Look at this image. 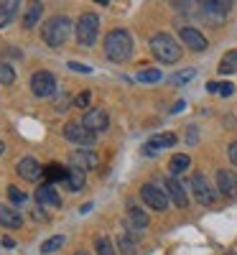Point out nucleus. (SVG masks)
<instances>
[{
    "instance_id": "f257e3e1",
    "label": "nucleus",
    "mask_w": 237,
    "mask_h": 255,
    "mask_svg": "<svg viewBox=\"0 0 237 255\" xmlns=\"http://www.w3.org/2000/svg\"><path fill=\"white\" fill-rule=\"evenodd\" d=\"M133 54V36L125 28H113L105 36V56L110 61H127Z\"/></svg>"
},
{
    "instance_id": "f03ea898",
    "label": "nucleus",
    "mask_w": 237,
    "mask_h": 255,
    "mask_svg": "<svg viewBox=\"0 0 237 255\" xmlns=\"http://www.w3.org/2000/svg\"><path fill=\"white\" fill-rule=\"evenodd\" d=\"M72 33V20L67 15H51L44 26H41V38L46 41L49 46H61L64 41L69 38Z\"/></svg>"
},
{
    "instance_id": "7ed1b4c3",
    "label": "nucleus",
    "mask_w": 237,
    "mask_h": 255,
    "mask_svg": "<svg viewBox=\"0 0 237 255\" xmlns=\"http://www.w3.org/2000/svg\"><path fill=\"white\" fill-rule=\"evenodd\" d=\"M150 51H153V56L163 64H176L181 59V46L176 44V38L163 33V31L150 38Z\"/></svg>"
},
{
    "instance_id": "20e7f679",
    "label": "nucleus",
    "mask_w": 237,
    "mask_h": 255,
    "mask_svg": "<svg viewBox=\"0 0 237 255\" xmlns=\"http://www.w3.org/2000/svg\"><path fill=\"white\" fill-rule=\"evenodd\" d=\"M77 41L82 46H92L95 41H97V31H100V18L95 15V13H84V15H79V20H77Z\"/></svg>"
},
{
    "instance_id": "39448f33",
    "label": "nucleus",
    "mask_w": 237,
    "mask_h": 255,
    "mask_svg": "<svg viewBox=\"0 0 237 255\" xmlns=\"http://www.w3.org/2000/svg\"><path fill=\"white\" fill-rule=\"evenodd\" d=\"M31 90L36 97H54L56 95V77L51 72H36L31 77Z\"/></svg>"
},
{
    "instance_id": "423d86ee",
    "label": "nucleus",
    "mask_w": 237,
    "mask_h": 255,
    "mask_svg": "<svg viewBox=\"0 0 237 255\" xmlns=\"http://www.w3.org/2000/svg\"><path fill=\"white\" fill-rule=\"evenodd\" d=\"M140 197H143V202H145L150 209H156V212H163V209L168 207L166 189H158L156 184H143V186H140Z\"/></svg>"
},
{
    "instance_id": "0eeeda50",
    "label": "nucleus",
    "mask_w": 237,
    "mask_h": 255,
    "mask_svg": "<svg viewBox=\"0 0 237 255\" xmlns=\"http://www.w3.org/2000/svg\"><path fill=\"white\" fill-rule=\"evenodd\" d=\"M82 125L87 128L90 133H102V130H107V125H110V115H107V110H102V108H92V110H87L82 115Z\"/></svg>"
},
{
    "instance_id": "6e6552de",
    "label": "nucleus",
    "mask_w": 237,
    "mask_h": 255,
    "mask_svg": "<svg viewBox=\"0 0 237 255\" xmlns=\"http://www.w3.org/2000/svg\"><path fill=\"white\" fill-rule=\"evenodd\" d=\"M100 166V156L90 148H79L69 156V168H79V171H92V168Z\"/></svg>"
},
{
    "instance_id": "1a4fd4ad",
    "label": "nucleus",
    "mask_w": 237,
    "mask_h": 255,
    "mask_svg": "<svg viewBox=\"0 0 237 255\" xmlns=\"http://www.w3.org/2000/svg\"><path fill=\"white\" fill-rule=\"evenodd\" d=\"M61 133H64V138H67V140H72L77 145H92L95 143V133H90L82 123H67Z\"/></svg>"
},
{
    "instance_id": "9d476101",
    "label": "nucleus",
    "mask_w": 237,
    "mask_h": 255,
    "mask_svg": "<svg viewBox=\"0 0 237 255\" xmlns=\"http://www.w3.org/2000/svg\"><path fill=\"white\" fill-rule=\"evenodd\" d=\"M191 191H194V197H197V202L199 204H214L217 202V194L212 191V186H209V181L202 176V174H194L191 176Z\"/></svg>"
},
{
    "instance_id": "9b49d317",
    "label": "nucleus",
    "mask_w": 237,
    "mask_h": 255,
    "mask_svg": "<svg viewBox=\"0 0 237 255\" xmlns=\"http://www.w3.org/2000/svg\"><path fill=\"white\" fill-rule=\"evenodd\" d=\"M179 36L184 41V46L191 49V51H207V46H209L207 36L202 31H197V28H191V26H181L179 28Z\"/></svg>"
},
{
    "instance_id": "f8f14e48",
    "label": "nucleus",
    "mask_w": 237,
    "mask_h": 255,
    "mask_svg": "<svg viewBox=\"0 0 237 255\" xmlns=\"http://www.w3.org/2000/svg\"><path fill=\"white\" fill-rule=\"evenodd\" d=\"M15 171H18L20 179H26V181H38L41 176H44V168L38 166L36 158H20L15 163Z\"/></svg>"
},
{
    "instance_id": "ddd939ff",
    "label": "nucleus",
    "mask_w": 237,
    "mask_h": 255,
    "mask_svg": "<svg viewBox=\"0 0 237 255\" xmlns=\"http://www.w3.org/2000/svg\"><path fill=\"white\" fill-rule=\"evenodd\" d=\"M176 145V135L174 133H161V135H153L145 145H143V153L145 156H156L158 151H163V148H171Z\"/></svg>"
},
{
    "instance_id": "4468645a",
    "label": "nucleus",
    "mask_w": 237,
    "mask_h": 255,
    "mask_svg": "<svg viewBox=\"0 0 237 255\" xmlns=\"http://www.w3.org/2000/svg\"><path fill=\"white\" fill-rule=\"evenodd\" d=\"M166 194H168V199L174 202L179 209H184L189 204V197H186V191H184V186H181V181L176 176H168L166 179Z\"/></svg>"
},
{
    "instance_id": "2eb2a0df",
    "label": "nucleus",
    "mask_w": 237,
    "mask_h": 255,
    "mask_svg": "<svg viewBox=\"0 0 237 255\" xmlns=\"http://www.w3.org/2000/svg\"><path fill=\"white\" fill-rule=\"evenodd\" d=\"M36 202L41 204V207H61V197H59V191L51 186V184H41L38 189H36Z\"/></svg>"
},
{
    "instance_id": "dca6fc26",
    "label": "nucleus",
    "mask_w": 237,
    "mask_h": 255,
    "mask_svg": "<svg viewBox=\"0 0 237 255\" xmlns=\"http://www.w3.org/2000/svg\"><path fill=\"white\" fill-rule=\"evenodd\" d=\"M232 3H227V0H207V3H202V10L207 18H214V20H222L227 13H230Z\"/></svg>"
},
{
    "instance_id": "f3484780",
    "label": "nucleus",
    "mask_w": 237,
    "mask_h": 255,
    "mask_svg": "<svg viewBox=\"0 0 237 255\" xmlns=\"http://www.w3.org/2000/svg\"><path fill=\"white\" fill-rule=\"evenodd\" d=\"M217 186L225 197H237V176L227 168H220L217 171Z\"/></svg>"
},
{
    "instance_id": "a211bd4d",
    "label": "nucleus",
    "mask_w": 237,
    "mask_h": 255,
    "mask_svg": "<svg viewBox=\"0 0 237 255\" xmlns=\"http://www.w3.org/2000/svg\"><path fill=\"white\" fill-rule=\"evenodd\" d=\"M0 225L8 227V230H18L23 225V217H20V212L13 209V207H0Z\"/></svg>"
},
{
    "instance_id": "6ab92c4d",
    "label": "nucleus",
    "mask_w": 237,
    "mask_h": 255,
    "mask_svg": "<svg viewBox=\"0 0 237 255\" xmlns=\"http://www.w3.org/2000/svg\"><path fill=\"white\" fill-rule=\"evenodd\" d=\"M127 225H130L133 230H145L148 227V215L138 207H130L127 209Z\"/></svg>"
},
{
    "instance_id": "aec40b11",
    "label": "nucleus",
    "mask_w": 237,
    "mask_h": 255,
    "mask_svg": "<svg viewBox=\"0 0 237 255\" xmlns=\"http://www.w3.org/2000/svg\"><path fill=\"white\" fill-rule=\"evenodd\" d=\"M189 166H191V158L186 153H176L174 158H171V163H168V171H171V176H179V174L189 171Z\"/></svg>"
},
{
    "instance_id": "412c9836",
    "label": "nucleus",
    "mask_w": 237,
    "mask_h": 255,
    "mask_svg": "<svg viewBox=\"0 0 237 255\" xmlns=\"http://www.w3.org/2000/svg\"><path fill=\"white\" fill-rule=\"evenodd\" d=\"M41 10H44L41 3H28L26 15H23V28H33L38 23V20H41Z\"/></svg>"
},
{
    "instance_id": "4be33fe9",
    "label": "nucleus",
    "mask_w": 237,
    "mask_h": 255,
    "mask_svg": "<svg viewBox=\"0 0 237 255\" xmlns=\"http://www.w3.org/2000/svg\"><path fill=\"white\" fill-rule=\"evenodd\" d=\"M18 8H20V3H15V0H5V3H0V28L8 26V20L15 15Z\"/></svg>"
},
{
    "instance_id": "5701e85b",
    "label": "nucleus",
    "mask_w": 237,
    "mask_h": 255,
    "mask_svg": "<svg viewBox=\"0 0 237 255\" xmlns=\"http://www.w3.org/2000/svg\"><path fill=\"white\" fill-rule=\"evenodd\" d=\"M217 72H220V74H235V72H237V51H235V49L227 51V54L222 56Z\"/></svg>"
},
{
    "instance_id": "b1692460",
    "label": "nucleus",
    "mask_w": 237,
    "mask_h": 255,
    "mask_svg": "<svg viewBox=\"0 0 237 255\" xmlns=\"http://www.w3.org/2000/svg\"><path fill=\"white\" fill-rule=\"evenodd\" d=\"M84 181H87V179H84V171H79V168H69V176H67L64 184H67L69 191H82Z\"/></svg>"
},
{
    "instance_id": "393cba45",
    "label": "nucleus",
    "mask_w": 237,
    "mask_h": 255,
    "mask_svg": "<svg viewBox=\"0 0 237 255\" xmlns=\"http://www.w3.org/2000/svg\"><path fill=\"white\" fill-rule=\"evenodd\" d=\"M46 179L49 181H67V176H69V168H61L59 163H51V166H46Z\"/></svg>"
},
{
    "instance_id": "a878e982",
    "label": "nucleus",
    "mask_w": 237,
    "mask_h": 255,
    "mask_svg": "<svg viewBox=\"0 0 237 255\" xmlns=\"http://www.w3.org/2000/svg\"><path fill=\"white\" fill-rule=\"evenodd\" d=\"M61 245H64V235H54V238H49V240L41 243V253H44V255H51V253H56Z\"/></svg>"
},
{
    "instance_id": "bb28decb",
    "label": "nucleus",
    "mask_w": 237,
    "mask_h": 255,
    "mask_svg": "<svg viewBox=\"0 0 237 255\" xmlns=\"http://www.w3.org/2000/svg\"><path fill=\"white\" fill-rule=\"evenodd\" d=\"M13 82H15L13 67H10V64H5V61H0V84H3V87H8V84H13Z\"/></svg>"
},
{
    "instance_id": "cd10ccee",
    "label": "nucleus",
    "mask_w": 237,
    "mask_h": 255,
    "mask_svg": "<svg viewBox=\"0 0 237 255\" xmlns=\"http://www.w3.org/2000/svg\"><path fill=\"white\" fill-rule=\"evenodd\" d=\"M118 248H120V253L122 255H138V248H135V243L127 238V235H120L118 238Z\"/></svg>"
},
{
    "instance_id": "c85d7f7f",
    "label": "nucleus",
    "mask_w": 237,
    "mask_h": 255,
    "mask_svg": "<svg viewBox=\"0 0 237 255\" xmlns=\"http://www.w3.org/2000/svg\"><path fill=\"white\" fill-rule=\"evenodd\" d=\"M95 250H97V255H115L110 238H97L95 240Z\"/></svg>"
},
{
    "instance_id": "c756f323",
    "label": "nucleus",
    "mask_w": 237,
    "mask_h": 255,
    "mask_svg": "<svg viewBox=\"0 0 237 255\" xmlns=\"http://www.w3.org/2000/svg\"><path fill=\"white\" fill-rule=\"evenodd\" d=\"M163 74H161V69H140L138 72V79L140 82H158Z\"/></svg>"
},
{
    "instance_id": "7c9ffc66",
    "label": "nucleus",
    "mask_w": 237,
    "mask_h": 255,
    "mask_svg": "<svg viewBox=\"0 0 237 255\" xmlns=\"http://www.w3.org/2000/svg\"><path fill=\"white\" fill-rule=\"evenodd\" d=\"M8 197H10V202H13V204H18V207L28 199V197H26V191H20L18 186H8Z\"/></svg>"
},
{
    "instance_id": "2f4dec72",
    "label": "nucleus",
    "mask_w": 237,
    "mask_h": 255,
    "mask_svg": "<svg viewBox=\"0 0 237 255\" xmlns=\"http://www.w3.org/2000/svg\"><path fill=\"white\" fill-rule=\"evenodd\" d=\"M67 108H69V95L61 90V95H54V110L61 113V110H67Z\"/></svg>"
},
{
    "instance_id": "473e14b6",
    "label": "nucleus",
    "mask_w": 237,
    "mask_h": 255,
    "mask_svg": "<svg viewBox=\"0 0 237 255\" xmlns=\"http://www.w3.org/2000/svg\"><path fill=\"white\" fill-rule=\"evenodd\" d=\"M194 69H186V72H179V74H174L171 77V84H184V82H189V79H194Z\"/></svg>"
},
{
    "instance_id": "72a5a7b5",
    "label": "nucleus",
    "mask_w": 237,
    "mask_h": 255,
    "mask_svg": "<svg viewBox=\"0 0 237 255\" xmlns=\"http://www.w3.org/2000/svg\"><path fill=\"white\" fill-rule=\"evenodd\" d=\"M90 100H92V95H90L87 90H84V92H79V95L74 97V108L84 110V108H87V105H90Z\"/></svg>"
},
{
    "instance_id": "f704fd0d",
    "label": "nucleus",
    "mask_w": 237,
    "mask_h": 255,
    "mask_svg": "<svg viewBox=\"0 0 237 255\" xmlns=\"http://www.w3.org/2000/svg\"><path fill=\"white\" fill-rule=\"evenodd\" d=\"M232 92H235V84H232V82H217V95L230 97Z\"/></svg>"
},
{
    "instance_id": "c9c22d12",
    "label": "nucleus",
    "mask_w": 237,
    "mask_h": 255,
    "mask_svg": "<svg viewBox=\"0 0 237 255\" xmlns=\"http://www.w3.org/2000/svg\"><path fill=\"white\" fill-rule=\"evenodd\" d=\"M69 69H72V72H79V74H90V72H92L87 64H79V61H69Z\"/></svg>"
},
{
    "instance_id": "e433bc0d",
    "label": "nucleus",
    "mask_w": 237,
    "mask_h": 255,
    "mask_svg": "<svg viewBox=\"0 0 237 255\" xmlns=\"http://www.w3.org/2000/svg\"><path fill=\"white\" fill-rule=\"evenodd\" d=\"M227 153H230V161H232L235 168H237V140H232V143L227 145Z\"/></svg>"
},
{
    "instance_id": "4c0bfd02",
    "label": "nucleus",
    "mask_w": 237,
    "mask_h": 255,
    "mask_svg": "<svg viewBox=\"0 0 237 255\" xmlns=\"http://www.w3.org/2000/svg\"><path fill=\"white\" fill-rule=\"evenodd\" d=\"M189 143H197V128H189V135H186Z\"/></svg>"
},
{
    "instance_id": "58836bf2",
    "label": "nucleus",
    "mask_w": 237,
    "mask_h": 255,
    "mask_svg": "<svg viewBox=\"0 0 237 255\" xmlns=\"http://www.w3.org/2000/svg\"><path fill=\"white\" fill-rule=\"evenodd\" d=\"M207 90H209L212 95H217V82H209V84H207Z\"/></svg>"
},
{
    "instance_id": "ea45409f",
    "label": "nucleus",
    "mask_w": 237,
    "mask_h": 255,
    "mask_svg": "<svg viewBox=\"0 0 237 255\" xmlns=\"http://www.w3.org/2000/svg\"><path fill=\"white\" fill-rule=\"evenodd\" d=\"M181 110H184V102H176L174 108H171V113H181Z\"/></svg>"
},
{
    "instance_id": "a19ab883",
    "label": "nucleus",
    "mask_w": 237,
    "mask_h": 255,
    "mask_svg": "<svg viewBox=\"0 0 237 255\" xmlns=\"http://www.w3.org/2000/svg\"><path fill=\"white\" fill-rule=\"evenodd\" d=\"M3 151H5V145H3V140H0V156H3Z\"/></svg>"
},
{
    "instance_id": "79ce46f5",
    "label": "nucleus",
    "mask_w": 237,
    "mask_h": 255,
    "mask_svg": "<svg viewBox=\"0 0 237 255\" xmlns=\"http://www.w3.org/2000/svg\"><path fill=\"white\" fill-rule=\"evenodd\" d=\"M74 255H90V253H84V250H77V253H74Z\"/></svg>"
}]
</instances>
